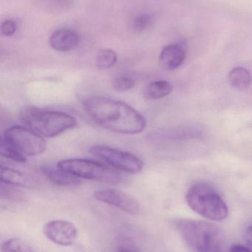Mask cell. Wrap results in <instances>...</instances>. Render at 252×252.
Returning <instances> with one entry per match:
<instances>
[{"label":"cell","mask_w":252,"mask_h":252,"mask_svg":"<svg viewBox=\"0 0 252 252\" xmlns=\"http://www.w3.org/2000/svg\"><path fill=\"white\" fill-rule=\"evenodd\" d=\"M247 234H248L249 238L252 241V226L249 228L248 230H247Z\"/></svg>","instance_id":"24"},{"label":"cell","mask_w":252,"mask_h":252,"mask_svg":"<svg viewBox=\"0 0 252 252\" xmlns=\"http://www.w3.org/2000/svg\"><path fill=\"white\" fill-rule=\"evenodd\" d=\"M0 180L1 183L10 186L20 187L27 189L36 188L34 179L14 169L1 166L0 167Z\"/></svg>","instance_id":"13"},{"label":"cell","mask_w":252,"mask_h":252,"mask_svg":"<svg viewBox=\"0 0 252 252\" xmlns=\"http://www.w3.org/2000/svg\"><path fill=\"white\" fill-rule=\"evenodd\" d=\"M0 155L16 162L24 163L27 161L26 157L22 155L4 137H1V142H0Z\"/></svg>","instance_id":"17"},{"label":"cell","mask_w":252,"mask_h":252,"mask_svg":"<svg viewBox=\"0 0 252 252\" xmlns=\"http://www.w3.org/2000/svg\"><path fill=\"white\" fill-rule=\"evenodd\" d=\"M89 152L93 157L124 173L137 174L144 168L143 161L134 154L108 145H94L89 149Z\"/></svg>","instance_id":"6"},{"label":"cell","mask_w":252,"mask_h":252,"mask_svg":"<svg viewBox=\"0 0 252 252\" xmlns=\"http://www.w3.org/2000/svg\"><path fill=\"white\" fill-rule=\"evenodd\" d=\"M187 53L186 43H176L166 46L159 56L160 66L166 70H174L181 66Z\"/></svg>","instance_id":"10"},{"label":"cell","mask_w":252,"mask_h":252,"mask_svg":"<svg viewBox=\"0 0 252 252\" xmlns=\"http://www.w3.org/2000/svg\"><path fill=\"white\" fill-rule=\"evenodd\" d=\"M229 85L238 91H245L250 88L252 84L250 72L245 68H234L228 76Z\"/></svg>","instance_id":"14"},{"label":"cell","mask_w":252,"mask_h":252,"mask_svg":"<svg viewBox=\"0 0 252 252\" xmlns=\"http://www.w3.org/2000/svg\"></svg>","instance_id":"26"},{"label":"cell","mask_w":252,"mask_h":252,"mask_svg":"<svg viewBox=\"0 0 252 252\" xmlns=\"http://www.w3.org/2000/svg\"><path fill=\"white\" fill-rule=\"evenodd\" d=\"M175 225L181 238L193 251L224 252V236L216 225L189 219L176 220Z\"/></svg>","instance_id":"2"},{"label":"cell","mask_w":252,"mask_h":252,"mask_svg":"<svg viewBox=\"0 0 252 252\" xmlns=\"http://www.w3.org/2000/svg\"><path fill=\"white\" fill-rule=\"evenodd\" d=\"M79 44V35L71 29H59L53 32L49 38V44L53 50L69 52L76 48Z\"/></svg>","instance_id":"11"},{"label":"cell","mask_w":252,"mask_h":252,"mask_svg":"<svg viewBox=\"0 0 252 252\" xmlns=\"http://www.w3.org/2000/svg\"><path fill=\"white\" fill-rule=\"evenodd\" d=\"M57 166L79 179L114 185L121 183L124 180V176L115 168L84 158L62 160L58 162Z\"/></svg>","instance_id":"5"},{"label":"cell","mask_w":252,"mask_h":252,"mask_svg":"<svg viewBox=\"0 0 252 252\" xmlns=\"http://www.w3.org/2000/svg\"><path fill=\"white\" fill-rule=\"evenodd\" d=\"M118 252H132L130 251V250H127V249L120 248L119 250H118Z\"/></svg>","instance_id":"25"},{"label":"cell","mask_w":252,"mask_h":252,"mask_svg":"<svg viewBox=\"0 0 252 252\" xmlns=\"http://www.w3.org/2000/svg\"><path fill=\"white\" fill-rule=\"evenodd\" d=\"M229 252H252V251L250 249L247 248L244 246L235 245L229 250Z\"/></svg>","instance_id":"23"},{"label":"cell","mask_w":252,"mask_h":252,"mask_svg":"<svg viewBox=\"0 0 252 252\" xmlns=\"http://www.w3.org/2000/svg\"><path fill=\"white\" fill-rule=\"evenodd\" d=\"M1 197H4L5 198H8L13 201H20L23 200V196L19 193L16 189H12L6 186L5 188L1 186Z\"/></svg>","instance_id":"22"},{"label":"cell","mask_w":252,"mask_h":252,"mask_svg":"<svg viewBox=\"0 0 252 252\" xmlns=\"http://www.w3.org/2000/svg\"><path fill=\"white\" fill-rule=\"evenodd\" d=\"M173 85L167 81L149 83L144 90V96L148 100H158L167 97L173 91Z\"/></svg>","instance_id":"15"},{"label":"cell","mask_w":252,"mask_h":252,"mask_svg":"<svg viewBox=\"0 0 252 252\" xmlns=\"http://www.w3.org/2000/svg\"><path fill=\"white\" fill-rule=\"evenodd\" d=\"M22 123L42 137L52 138L76 127V120L59 111H25L22 115Z\"/></svg>","instance_id":"4"},{"label":"cell","mask_w":252,"mask_h":252,"mask_svg":"<svg viewBox=\"0 0 252 252\" xmlns=\"http://www.w3.org/2000/svg\"><path fill=\"white\" fill-rule=\"evenodd\" d=\"M43 175L52 183L62 187L76 186L81 183L79 178L61 169L57 165L41 167Z\"/></svg>","instance_id":"12"},{"label":"cell","mask_w":252,"mask_h":252,"mask_svg":"<svg viewBox=\"0 0 252 252\" xmlns=\"http://www.w3.org/2000/svg\"><path fill=\"white\" fill-rule=\"evenodd\" d=\"M93 197L97 201L119 208L132 216H138L141 212L140 204L136 199L121 191L102 189L94 192Z\"/></svg>","instance_id":"9"},{"label":"cell","mask_w":252,"mask_h":252,"mask_svg":"<svg viewBox=\"0 0 252 252\" xmlns=\"http://www.w3.org/2000/svg\"><path fill=\"white\" fill-rule=\"evenodd\" d=\"M3 137L25 157L42 154L47 146L42 136L28 127L11 126L6 129Z\"/></svg>","instance_id":"7"},{"label":"cell","mask_w":252,"mask_h":252,"mask_svg":"<svg viewBox=\"0 0 252 252\" xmlns=\"http://www.w3.org/2000/svg\"><path fill=\"white\" fill-rule=\"evenodd\" d=\"M117 54L111 49H102L96 56V66L101 70H106L115 66Z\"/></svg>","instance_id":"16"},{"label":"cell","mask_w":252,"mask_h":252,"mask_svg":"<svg viewBox=\"0 0 252 252\" xmlns=\"http://www.w3.org/2000/svg\"><path fill=\"white\" fill-rule=\"evenodd\" d=\"M154 16L151 14H140L133 21V29L136 31H143L149 28L153 24Z\"/></svg>","instance_id":"20"},{"label":"cell","mask_w":252,"mask_h":252,"mask_svg":"<svg viewBox=\"0 0 252 252\" xmlns=\"http://www.w3.org/2000/svg\"><path fill=\"white\" fill-rule=\"evenodd\" d=\"M83 107L89 117L101 127L122 134H136L146 127V120L130 105L104 97L86 99Z\"/></svg>","instance_id":"1"},{"label":"cell","mask_w":252,"mask_h":252,"mask_svg":"<svg viewBox=\"0 0 252 252\" xmlns=\"http://www.w3.org/2000/svg\"><path fill=\"white\" fill-rule=\"evenodd\" d=\"M136 80L130 76H121L112 81V87L116 91L126 92L131 90L136 86Z\"/></svg>","instance_id":"19"},{"label":"cell","mask_w":252,"mask_h":252,"mask_svg":"<svg viewBox=\"0 0 252 252\" xmlns=\"http://www.w3.org/2000/svg\"><path fill=\"white\" fill-rule=\"evenodd\" d=\"M16 31H17V23L14 19H6L2 22L0 26V31L4 36H12L16 33Z\"/></svg>","instance_id":"21"},{"label":"cell","mask_w":252,"mask_h":252,"mask_svg":"<svg viewBox=\"0 0 252 252\" xmlns=\"http://www.w3.org/2000/svg\"><path fill=\"white\" fill-rule=\"evenodd\" d=\"M31 247L19 238H11L4 243L1 252H31Z\"/></svg>","instance_id":"18"},{"label":"cell","mask_w":252,"mask_h":252,"mask_svg":"<svg viewBox=\"0 0 252 252\" xmlns=\"http://www.w3.org/2000/svg\"><path fill=\"white\" fill-rule=\"evenodd\" d=\"M186 200L192 210L209 220L222 221L229 214L227 205L220 194L207 184L192 185L186 193Z\"/></svg>","instance_id":"3"},{"label":"cell","mask_w":252,"mask_h":252,"mask_svg":"<svg viewBox=\"0 0 252 252\" xmlns=\"http://www.w3.org/2000/svg\"><path fill=\"white\" fill-rule=\"evenodd\" d=\"M44 236L51 242L62 247H70L76 242L78 229L67 220H56L47 222L42 228Z\"/></svg>","instance_id":"8"}]
</instances>
